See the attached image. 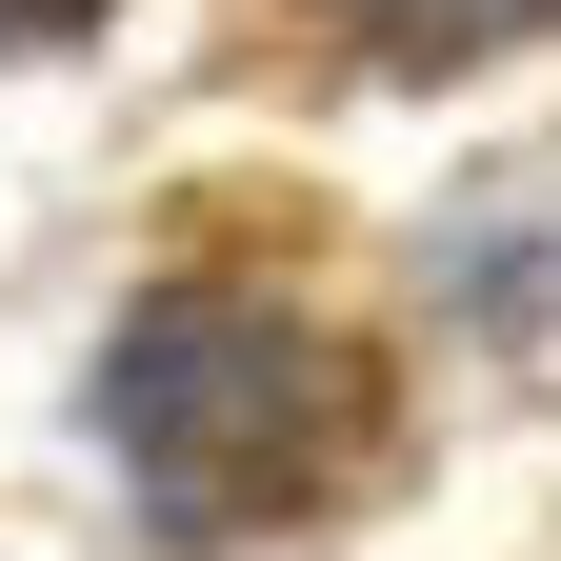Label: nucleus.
Wrapping results in <instances>:
<instances>
[{
	"label": "nucleus",
	"mask_w": 561,
	"mask_h": 561,
	"mask_svg": "<svg viewBox=\"0 0 561 561\" xmlns=\"http://www.w3.org/2000/svg\"><path fill=\"white\" fill-rule=\"evenodd\" d=\"M101 421L181 522H301L362 461V341L280 280H161L101 362Z\"/></svg>",
	"instance_id": "nucleus-1"
},
{
	"label": "nucleus",
	"mask_w": 561,
	"mask_h": 561,
	"mask_svg": "<svg viewBox=\"0 0 561 561\" xmlns=\"http://www.w3.org/2000/svg\"><path fill=\"white\" fill-rule=\"evenodd\" d=\"M321 21H362L381 60H481V41H522V21H561V0H321Z\"/></svg>",
	"instance_id": "nucleus-2"
},
{
	"label": "nucleus",
	"mask_w": 561,
	"mask_h": 561,
	"mask_svg": "<svg viewBox=\"0 0 561 561\" xmlns=\"http://www.w3.org/2000/svg\"><path fill=\"white\" fill-rule=\"evenodd\" d=\"M101 21V0H0V41H81Z\"/></svg>",
	"instance_id": "nucleus-3"
}]
</instances>
